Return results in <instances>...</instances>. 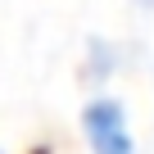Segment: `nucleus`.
I'll return each mask as SVG.
<instances>
[{"label":"nucleus","instance_id":"nucleus-1","mask_svg":"<svg viewBox=\"0 0 154 154\" xmlns=\"http://www.w3.org/2000/svg\"><path fill=\"white\" fill-rule=\"evenodd\" d=\"M82 127H86L91 154H136V140L127 131V113H122L118 100H109V95L91 100L86 113H82Z\"/></svg>","mask_w":154,"mask_h":154}]
</instances>
